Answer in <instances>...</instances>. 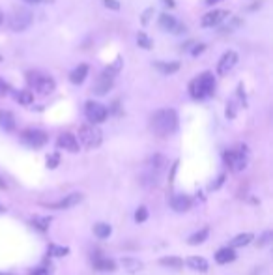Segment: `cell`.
Here are the masks:
<instances>
[{"instance_id":"1","label":"cell","mask_w":273,"mask_h":275,"mask_svg":"<svg viewBox=\"0 0 273 275\" xmlns=\"http://www.w3.org/2000/svg\"><path fill=\"white\" fill-rule=\"evenodd\" d=\"M176 128H178V115L172 109L157 111L156 115L152 116V130L159 137H169L176 131Z\"/></svg>"},{"instance_id":"2","label":"cell","mask_w":273,"mask_h":275,"mask_svg":"<svg viewBox=\"0 0 273 275\" xmlns=\"http://www.w3.org/2000/svg\"><path fill=\"white\" fill-rule=\"evenodd\" d=\"M215 90V77L210 71H204L198 77H195L191 83H189V94L195 98V100H204V98H210Z\"/></svg>"},{"instance_id":"3","label":"cell","mask_w":273,"mask_h":275,"mask_svg":"<svg viewBox=\"0 0 273 275\" xmlns=\"http://www.w3.org/2000/svg\"><path fill=\"white\" fill-rule=\"evenodd\" d=\"M165 167H167V161H165L163 155H152L146 163V170L142 172L141 176V182L142 185H146V187H152V185H157L159 180H161V174H163Z\"/></svg>"},{"instance_id":"4","label":"cell","mask_w":273,"mask_h":275,"mask_svg":"<svg viewBox=\"0 0 273 275\" xmlns=\"http://www.w3.org/2000/svg\"><path fill=\"white\" fill-rule=\"evenodd\" d=\"M26 81L30 84L34 90L41 94V96H47L51 92H55V81H53V77L49 75H43V73H39V71H28L26 73Z\"/></svg>"},{"instance_id":"5","label":"cell","mask_w":273,"mask_h":275,"mask_svg":"<svg viewBox=\"0 0 273 275\" xmlns=\"http://www.w3.org/2000/svg\"><path fill=\"white\" fill-rule=\"evenodd\" d=\"M79 138H81V142H83L86 148H95V146L101 144L103 135L94 124H86V126H83V128L79 130Z\"/></svg>"},{"instance_id":"6","label":"cell","mask_w":273,"mask_h":275,"mask_svg":"<svg viewBox=\"0 0 273 275\" xmlns=\"http://www.w3.org/2000/svg\"><path fill=\"white\" fill-rule=\"evenodd\" d=\"M32 23V13L24 8H15L13 13L9 17V26L13 32H23L26 30Z\"/></svg>"},{"instance_id":"7","label":"cell","mask_w":273,"mask_h":275,"mask_svg":"<svg viewBox=\"0 0 273 275\" xmlns=\"http://www.w3.org/2000/svg\"><path fill=\"white\" fill-rule=\"evenodd\" d=\"M85 115L86 118L90 120L92 124H101L107 120V115H109V111L103 107L101 103H95V101H88L85 107Z\"/></svg>"},{"instance_id":"8","label":"cell","mask_w":273,"mask_h":275,"mask_svg":"<svg viewBox=\"0 0 273 275\" xmlns=\"http://www.w3.org/2000/svg\"><path fill=\"white\" fill-rule=\"evenodd\" d=\"M23 140L32 148H41L47 142V133L41 130H26L23 133Z\"/></svg>"},{"instance_id":"9","label":"cell","mask_w":273,"mask_h":275,"mask_svg":"<svg viewBox=\"0 0 273 275\" xmlns=\"http://www.w3.org/2000/svg\"><path fill=\"white\" fill-rule=\"evenodd\" d=\"M225 163L232 170H243L245 165H247V157L243 152H236V150H230V152H225Z\"/></svg>"},{"instance_id":"10","label":"cell","mask_w":273,"mask_h":275,"mask_svg":"<svg viewBox=\"0 0 273 275\" xmlns=\"http://www.w3.org/2000/svg\"><path fill=\"white\" fill-rule=\"evenodd\" d=\"M159 28L165 32H172V34H182V32L185 30V26L178 23L176 17L169 15V13H163V15L159 17Z\"/></svg>"},{"instance_id":"11","label":"cell","mask_w":273,"mask_h":275,"mask_svg":"<svg viewBox=\"0 0 273 275\" xmlns=\"http://www.w3.org/2000/svg\"><path fill=\"white\" fill-rule=\"evenodd\" d=\"M112 84H114V75H110V73L105 71L101 77H97V81L92 86V92H94L95 96H105L112 88Z\"/></svg>"},{"instance_id":"12","label":"cell","mask_w":273,"mask_h":275,"mask_svg":"<svg viewBox=\"0 0 273 275\" xmlns=\"http://www.w3.org/2000/svg\"><path fill=\"white\" fill-rule=\"evenodd\" d=\"M83 193H71L66 199L58 200V202H53V204H45L47 208H53V210H70V208L77 206L79 202H83Z\"/></svg>"},{"instance_id":"13","label":"cell","mask_w":273,"mask_h":275,"mask_svg":"<svg viewBox=\"0 0 273 275\" xmlns=\"http://www.w3.org/2000/svg\"><path fill=\"white\" fill-rule=\"evenodd\" d=\"M236 62H238V54L234 51H226L223 56H221V60L217 64V73L219 75H226L230 69L236 66Z\"/></svg>"},{"instance_id":"14","label":"cell","mask_w":273,"mask_h":275,"mask_svg":"<svg viewBox=\"0 0 273 275\" xmlns=\"http://www.w3.org/2000/svg\"><path fill=\"white\" fill-rule=\"evenodd\" d=\"M226 17H228V11H225V9H213V11H210V13H206L202 17L200 24L202 26H217L219 23L225 21Z\"/></svg>"},{"instance_id":"15","label":"cell","mask_w":273,"mask_h":275,"mask_svg":"<svg viewBox=\"0 0 273 275\" xmlns=\"http://www.w3.org/2000/svg\"><path fill=\"white\" fill-rule=\"evenodd\" d=\"M58 146L64 148V150H68V152H79V140L71 133H62L60 137H58Z\"/></svg>"},{"instance_id":"16","label":"cell","mask_w":273,"mask_h":275,"mask_svg":"<svg viewBox=\"0 0 273 275\" xmlns=\"http://www.w3.org/2000/svg\"><path fill=\"white\" fill-rule=\"evenodd\" d=\"M171 208L174 212H187L189 208H191V199H189L187 195H176V197H172L171 199Z\"/></svg>"},{"instance_id":"17","label":"cell","mask_w":273,"mask_h":275,"mask_svg":"<svg viewBox=\"0 0 273 275\" xmlns=\"http://www.w3.org/2000/svg\"><path fill=\"white\" fill-rule=\"evenodd\" d=\"M185 264H187L191 270H195V272H208V268H210L208 260L202 259V257H189V259L185 260Z\"/></svg>"},{"instance_id":"18","label":"cell","mask_w":273,"mask_h":275,"mask_svg":"<svg viewBox=\"0 0 273 275\" xmlns=\"http://www.w3.org/2000/svg\"><path fill=\"white\" fill-rule=\"evenodd\" d=\"M236 259V253L234 249H230V247H223V249H219L215 253V260H217V264H228V262H232Z\"/></svg>"},{"instance_id":"19","label":"cell","mask_w":273,"mask_h":275,"mask_svg":"<svg viewBox=\"0 0 273 275\" xmlns=\"http://www.w3.org/2000/svg\"><path fill=\"white\" fill-rule=\"evenodd\" d=\"M0 128H4L6 131L15 130V118L9 111H0Z\"/></svg>"},{"instance_id":"20","label":"cell","mask_w":273,"mask_h":275,"mask_svg":"<svg viewBox=\"0 0 273 275\" xmlns=\"http://www.w3.org/2000/svg\"><path fill=\"white\" fill-rule=\"evenodd\" d=\"M86 75H88V66H85V64H81L79 68H75L73 71H71L70 75V81L73 84H81L83 81L86 79Z\"/></svg>"},{"instance_id":"21","label":"cell","mask_w":273,"mask_h":275,"mask_svg":"<svg viewBox=\"0 0 273 275\" xmlns=\"http://www.w3.org/2000/svg\"><path fill=\"white\" fill-rule=\"evenodd\" d=\"M156 68L165 73V75H169V73H174V71H178L180 69V64L178 62H156Z\"/></svg>"},{"instance_id":"22","label":"cell","mask_w":273,"mask_h":275,"mask_svg":"<svg viewBox=\"0 0 273 275\" xmlns=\"http://www.w3.org/2000/svg\"><path fill=\"white\" fill-rule=\"evenodd\" d=\"M253 242V234L251 232H243L240 236H236L232 242H230V247H243V245H247Z\"/></svg>"},{"instance_id":"23","label":"cell","mask_w":273,"mask_h":275,"mask_svg":"<svg viewBox=\"0 0 273 275\" xmlns=\"http://www.w3.org/2000/svg\"><path fill=\"white\" fill-rule=\"evenodd\" d=\"M159 264L165 268H182L183 266V260L180 259V257H163V259L159 260Z\"/></svg>"},{"instance_id":"24","label":"cell","mask_w":273,"mask_h":275,"mask_svg":"<svg viewBox=\"0 0 273 275\" xmlns=\"http://www.w3.org/2000/svg\"><path fill=\"white\" fill-rule=\"evenodd\" d=\"M110 232H112V229H110L109 225H105V223H97L94 227V234L97 238H101V240H105V238L110 236Z\"/></svg>"},{"instance_id":"25","label":"cell","mask_w":273,"mask_h":275,"mask_svg":"<svg viewBox=\"0 0 273 275\" xmlns=\"http://www.w3.org/2000/svg\"><path fill=\"white\" fill-rule=\"evenodd\" d=\"M15 100L21 103V105H30L32 101H34V94H32L30 90H21L17 92Z\"/></svg>"},{"instance_id":"26","label":"cell","mask_w":273,"mask_h":275,"mask_svg":"<svg viewBox=\"0 0 273 275\" xmlns=\"http://www.w3.org/2000/svg\"><path fill=\"white\" fill-rule=\"evenodd\" d=\"M49 223H51V219L49 217H32V225L36 227V229H39L41 232H45V230L49 229Z\"/></svg>"},{"instance_id":"27","label":"cell","mask_w":273,"mask_h":275,"mask_svg":"<svg viewBox=\"0 0 273 275\" xmlns=\"http://www.w3.org/2000/svg\"><path fill=\"white\" fill-rule=\"evenodd\" d=\"M137 43H139V47L146 49V51L154 47V41H152V39H150L148 36L144 34V32H139V34H137Z\"/></svg>"},{"instance_id":"28","label":"cell","mask_w":273,"mask_h":275,"mask_svg":"<svg viewBox=\"0 0 273 275\" xmlns=\"http://www.w3.org/2000/svg\"><path fill=\"white\" fill-rule=\"evenodd\" d=\"M208 232H210V230H208V229H202V230H198V232H195L193 236L189 238V244H191V245L202 244L204 240L208 238Z\"/></svg>"},{"instance_id":"29","label":"cell","mask_w":273,"mask_h":275,"mask_svg":"<svg viewBox=\"0 0 273 275\" xmlns=\"http://www.w3.org/2000/svg\"><path fill=\"white\" fill-rule=\"evenodd\" d=\"M94 268H95V270H101V272H107V270H109V272H112V270L116 268V264H114L112 260H95Z\"/></svg>"},{"instance_id":"30","label":"cell","mask_w":273,"mask_h":275,"mask_svg":"<svg viewBox=\"0 0 273 275\" xmlns=\"http://www.w3.org/2000/svg\"><path fill=\"white\" fill-rule=\"evenodd\" d=\"M122 264H124V268L127 270V272H139V270L142 268L141 262L135 260V259H124L122 260Z\"/></svg>"},{"instance_id":"31","label":"cell","mask_w":273,"mask_h":275,"mask_svg":"<svg viewBox=\"0 0 273 275\" xmlns=\"http://www.w3.org/2000/svg\"><path fill=\"white\" fill-rule=\"evenodd\" d=\"M49 253L55 255V257H62V255H68V249L66 247H60V245H51L49 247Z\"/></svg>"},{"instance_id":"32","label":"cell","mask_w":273,"mask_h":275,"mask_svg":"<svg viewBox=\"0 0 273 275\" xmlns=\"http://www.w3.org/2000/svg\"><path fill=\"white\" fill-rule=\"evenodd\" d=\"M135 219H137V223L146 221V219H148V210H146V208H139L137 214H135Z\"/></svg>"},{"instance_id":"33","label":"cell","mask_w":273,"mask_h":275,"mask_svg":"<svg viewBox=\"0 0 273 275\" xmlns=\"http://www.w3.org/2000/svg\"><path fill=\"white\" fill-rule=\"evenodd\" d=\"M272 238H273V232H272V230L264 232V236L258 240V247H264V245H268L270 242H272Z\"/></svg>"},{"instance_id":"34","label":"cell","mask_w":273,"mask_h":275,"mask_svg":"<svg viewBox=\"0 0 273 275\" xmlns=\"http://www.w3.org/2000/svg\"><path fill=\"white\" fill-rule=\"evenodd\" d=\"M103 4L110 9H120V4H118L116 0H103Z\"/></svg>"},{"instance_id":"35","label":"cell","mask_w":273,"mask_h":275,"mask_svg":"<svg viewBox=\"0 0 273 275\" xmlns=\"http://www.w3.org/2000/svg\"><path fill=\"white\" fill-rule=\"evenodd\" d=\"M9 92V86H8V83H4L2 79H0V96H6Z\"/></svg>"},{"instance_id":"36","label":"cell","mask_w":273,"mask_h":275,"mask_svg":"<svg viewBox=\"0 0 273 275\" xmlns=\"http://www.w3.org/2000/svg\"><path fill=\"white\" fill-rule=\"evenodd\" d=\"M47 165H49V168H55L56 165H58V155H56V153L53 155V157H51V159L47 161Z\"/></svg>"},{"instance_id":"37","label":"cell","mask_w":273,"mask_h":275,"mask_svg":"<svg viewBox=\"0 0 273 275\" xmlns=\"http://www.w3.org/2000/svg\"><path fill=\"white\" fill-rule=\"evenodd\" d=\"M152 13H154V9L150 8V9H146V11H144V17H142V23L146 24L150 21V15H152Z\"/></svg>"},{"instance_id":"38","label":"cell","mask_w":273,"mask_h":275,"mask_svg":"<svg viewBox=\"0 0 273 275\" xmlns=\"http://www.w3.org/2000/svg\"><path fill=\"white\" fill-rule=\"evenodd\" d=\"M24 2H30V4H39V2H53V0H24Z\"/></svg>"},{"instance_id":"39","label":"cell","mask_w":273,"mask_h":275,"mask_svg":"<svg viewBox=\"0 0 273 275\" xmlns=\"http://www.w3.org/2000/svg\"><path fill=\"white\" fill-rule=\"evenodd\" d=\"M204 51V45H196V49L193 51V54H198V53H202Z\"/></svg>"},{"instance_id":"40","label":"cell","mask_w":273,"mask_h":275,"mask_svg":"<svg viewBox=\"0 0 273 275\" xmlns=\"http://www.w3.org/2000/svg\"><path fill=\"white\" fill-rule=\"evenodd\" d=\"M30 275H47V274H45V270H38V272H32Z\"/></svg>"},{"instance_id":"41","label":"cell","mask_w":273,"mask_h":275,"mask_svg":"<svg viewBox=\"0 0 273 275\" xmlns=\"http://www.w3.org/2000/svg\"><path fill=\"white\" fill-rule=\"evenodd\" d=\"M165 4H167L169 8H174V2H172V0H165Z\"/></svg>"},{"instance_id":"42","label":"cell","mask_w":273,"mask_h":275,"mask_svg":"<svg viewBox=\"0 0 273 275\" xmlns=\"http://www.w3.org/2000/svg\"><path fill=\"white\" fill-rule=\"evenodd\" d=\"M0 189H6V182L2 178H0Z\"/></svg>"},{"instance_id":"43","label":"cell","mask_w":273,"mask_h":275,"mask_svg":"<svg viewBox=\"0 0 273 275\" xmlns=\"http://www.w3.org/2000/svg\"><path fill=\"white\" fill-rule=\"evenodd\" d=\"M2 21H4V13H2V9H0V24H2Z\"/></svg>"},{"instance_id":"44","label":"cell","mask_w":273,"mask_h":275,"mask_svg":"<svg viewBox=\"0 0 273 275\" xmlns=\"http://www.w3.org/2000/svg\"><path fill=\"white\" fill-rule=\"evenodd\" d=\"M206 2H208V4H213V2H219V0H206Z\"/></svg>"},{"instance_id":"45","label":"cell","mask_w":273,"mask_h":275,"mask_svg":"<svg viewBox=\"0 0 273 275\" xmlns=\"http://www.w3.org/2000/svg\"><path fill=\"white\" fill-rule=\"evenodd\" d=\"M2 210H4V206H0V212H2Z\"/></svg>"},{"instance_id":"46","label":"cell","mask_w":273,"mask_h":275,"mask_svg":"<svg viewBox=\"0 0 273 275\" xmlns=\"http://www.w3.org/2000/svg\"><path fill=\"white\" fill-rule=\"evenodd\" d=\"M0 275H11V274H0Z\"/></svg>"}]
</instances>
